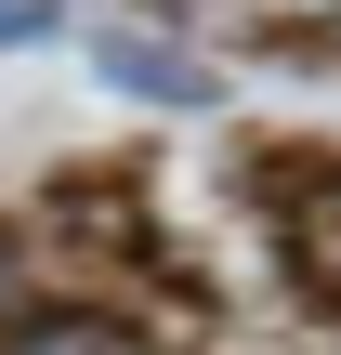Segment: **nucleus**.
<instances>
[{
    "instance_id": "39448f33",
    "label": "nucleus",
    "mask_w": 341,
    "mask_h": 355,
    "mask_svg": "<svg viewBox=\"0 0 341 355\" xmlns=\"http://www.w3.org/2000/svg\"><path fill=\"white\" fill-rule=\"evenodd\" d=\"M53 26H66V0H0V53H39Z\"/></svg>"
},
{
    "instance_id": "7ed1b4c3",
    "label": "nucleus",
    "mask_w": 341,
    "mask_h": 355,
    "mask_svg": "<svg viewBox=\"0 0 341 355\" xmlns=\"http://www.w3.org/2000/svg\"><path fill=\"white\" fill-rule=\"evenodd\" d=\"M0 355H158L131 316H39V329H0Z\"/></svg>"
},
{
    "instance_id": "f03ea898",
    "label": "nucleus",
    "mask_w": 341,
    "mask_h": 355,
    "mask_svg": "<svg viewBox=\"0 0 341 355\" xmlns=\"http://www.w3.org/2000/svg\"><path fill=\"white\" fill-rule=\"evenodd\" d=\"M92 79H105V92H131V105H210V66H197V53H171V40H131V26H105V40H92Z\"/></svg>"
},
{
    "instance_id": "f257e3e1",
    "label": "nucleus",
    "mask_w": 341,
    "mask_h": 355,
    "mask_svg": "<svg viewBox=\"0 0 341 355\" xmlns=\"http://www.w3.org/2000/svg\"><path fill=\"white\" fill-rule=\"evenodd\" d=\"M276 250L341 316V158H276Z\"/></svg>"
},
{
    "instance_id": "20e7f679",
    "label": "nucleus",
    "mask_w": 341,
    "mask_h": 355,
    "mask_svg": "<svg viewBox=\"0 0 341 355\" xmlns=\"http://www.w3.org/2000/svg\"><path fill=\"white\" fill-rule=\"evenodd\" d=\"M26 290H39V250L26 224H0V329H26Z\"/></svg>"
}]
</instances>
